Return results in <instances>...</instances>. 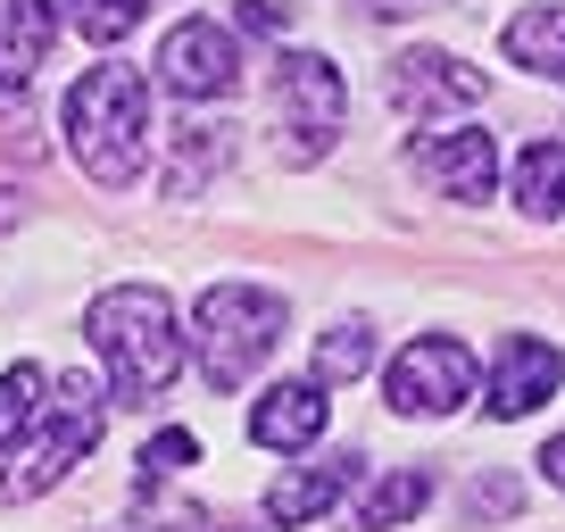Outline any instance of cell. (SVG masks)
Here are the masks:
<instances>
[{
  "instance_id": "1",
  "label": "cell",
  "mask_w": 565,
  "mask_h": 532,
  "mask_svg": "<svg viewBox=\"0 0 565 532\" xmlns=\"http://www.w3.org/2000/svg\"><path fill=\"white\" fill-rule=\"evenodd\" d=\"M84 333H92V358L108 366V391L125 408H150L183 374V324H175V300L159 284H108L92 300Z\"/></svg>"
},
{
  "instance_id": "2",
  "label": "cell",
  "mask_w": 565,
  "mask_h": 532,
  "mask_svg": "<svg viewBox=\"0 0 565 532\" xmlns=\"http://www.w3.org/2000/svg\"><path fill=\"white\" fill-rule=\"evenodd\" d=\"M67 150L100 192H125L150 167V84L141 67L108 58V67H84L67 92Z\"/></svg>"
},
{
  "instance_id": "3",
  "label": "cell",
  "mask_w": 565,
  "mask_h": 532,
  "mask_svg": "<svg viewBox=\"0 0 565 532\" xmlns=\"http://www.w3.org/2000/svg\"><path fill=\"white\" fill-rule=\"evenodd\" d=\"M291 333V300L258 284H209L192 308V333H183V358H200L209 391H242L249 374L275 358V341Z\"/></svg>"
},
{
  "instance_id": "4",
  "label": "cell",
  "mask_w": 565,
  "mask_h": 532,
  "mask_svg": "<svg viewBox=\"0 0 565 532\" xmlns=\"http://www.w3.org/2000/svg\"><path fill=\"white\" fill-rule=\"evenodd\" d=\"M34 425L42 433L18 449L9 499H34V491H51V482H67L75 466H84V449L100 441V425H108V391L92 383V374H58V400H42Z\"/></svg>"
},
{
  "instance_id": "5",
  "label": "cell",
  "mask_w": 565,
  "mask_h": 532,
  "mask_svg": "<svg viewBox=\"0 0 565 532\" xmlns=\"http://www.w3.org/2000/svg\"><path fill=\"white\" fill-rule=\"evenodd\" d=\"M275 117H282V159L291 167H317L324 150L341 142L350 125V84L324 51H282L275 67Z\"/></svg>"
},
{
  "instance_id": "6",
  "label": "cell",
  "mask_w": 565,
  "mask_h": 532,
  "mask_svg": "<svg viewBox=\"0 0 565 532\" xmlns=\"http://www.w3.org/2000/svg\"><path fill=\"white\" fill-rule=\"evenodd\" d=\"M475 350L466 341H449V333H424V341H407L399 358H391V374H383V391H391V408L399 416H458L466 400H475Z\"/></svg>"
},
{
  "instance_id": "7",
  "label": "cell",
  "mask_w": 565,
  "mask_h": 532,
  "mask_svg": "<svg viewBox=\"0 0 565 532\" xmlns=\"http://www.w3.org/2000/svg\"><path fill=\"white\" fill-rule=\"evenodd\" d=\"M159 84L175 92V100H233V84H242V42H233L225 18H183L167 25L159 42Z\"/></svg>"
},
{
  "instance_id": "8",
  "label": "cell",
  "mask_w": 565,
  "mask_h": 532,
  "mask_svg": "<svg viewBox=\"0 0 565 532\" xmlns=\"http://www.w3.org/2000/svg\"><path fill=\"white\" fill-rule=\"evenodd\" d=\"M491 75L466 67L458 51H399L391 58V108L399 117H458V108H482Z\"/></svg>"
},
{
  "instance_id": "9",
  "label": "cell",
  "mask_w": 565,
  "mask_h": 532,
  "mask_svg": "<svg viewBox=\"0 0 565 532\" xmlns=\"http://www.w3.org/2000/svg\"><path fill=\"white\" fill-rule=\"evenodd\" d=\"M416 175L441 200H458V209H482V200L499 192V142L482 134V125H466V134H424L416 142Z\"/></svg>"
},
{
  "instance_id": "10",
  "label": "cell",
  "mask_w": 565,
  "mask_h": 532,
  "mask_svg": "<svg viewBox=\"0 0 565 532\" xmlns=\"http://www.w3.org/2000/svg\"><path fill=\"white\" fill-rule=\"evenodd\" d=\"M557 383H565V358L541 333H508L491 350V416H532L541 400H557Z\"/></svg>"
},
{
  "instance_id": "11",
  "label": "cell",
  "mask_w": 565,
  "mask_h": 532,
  "mask_svg": "<svg viewBox=\"0 0 565 532\" xmlns=\"http://www.w3.org/2000/svg\"><path fill=\"white\" fill-rule=\"evenodd\" d=\"M350 491H358V449H341V458H324V466H291V475L266 491V524L300 532V524H317V515H333Z\"/></svg>"
},
{
  "instance_id": "12",
  "label": "cell",
  "mask_w": 565,
  "mask_h": 532,
  "mask_svg": "<svg viewBox=\"0 0 565 532\" xmlns=\"http://www.w3.org/2000/svg\"><path fill=\"white\" fill-rule=\"evenodd\" d=\"M324 416H333L324 383H317V374H300V383H275L258 408H249V441H258V449H308L324 433Z\"/></svg>"
},
{
  "instance_id": "13",
  "label": "cell",
  "mask_w": 565,
  "mask_h": 532,
  "mask_svg": "<svg viewBox=\"0 0 565 532\" xmlns=\"http://www.w3.org/2000/svg\"><path fill=\"white\" fill-rule=\"evenodd\" d=\"M51 42H58V0H0V100L34 84Z\"/></svg>"
},
{
  "instance_id": "14",
  "label": "cell",
  "mask_w": 565,
  "mask_h": 532,
  "mask_svg": "<svg viewBox=\"0 0 565 532\" xmlns=\"http://www.w3.org/2000/svg\"><path fill=\"white\" fill-rule=\"evenodd\" d=\"M499 51H508V67L557 75V84H565V0H532V9H515L508 34H499Z\"/></svg>"
},
{
  "instance_id": "15",
  "label": "cell",
  "mask_w": 565,
  "mask_h": 532,
  "mask_svg": "<svg viewBox=\"0 0 565 532\" xmlns=\"http://www.w3.org/2000/svg\"><path fill=\"white\" fill-rule=\"evenodd\" d=\"M225 159H233V125H209V117L175 125V167H167V192L192 200V192H200V183H209Z\"/></svg>"
},
{
  "instance_id": "16",
  "label": "cell",
  "mask_w": 565,
  "mask_h": 532,
  "mask_svg": "<svg viewBox=\"0 0 565 532\" xmlns=\"http://www.w3.org/2000/svg\"><path fill=\"white\" fill-rule=\"evenodd\" d=\"M424 508H433V475H424V466H391V475L358 499V532H399L407 515H424Z\"/></svg>"
},
{
  "instance_id": "17",
  "label": "cell",
  "mask_w": 565,
  "mask_h": 532,
  "mask_svg": "<svg viewBox=\"0 0 565 532\" xmlns=\"http://www.w3.org/2000/svg\"><path fill=\"white\" fill-rule=\"evenodd\" d=\"M42 391H51V374L34 366V358H18V366L0 374V458L34 433V408H42Z\"/></svg>"
},
{
  "instance_id": "18",
  "label": "cell",
  "mask_w": 565,
  "mask_h": 532,
  "mask_svg": "<svg viewBox=\"0 0 565 532\" xmlns=\"http://www.w3.org/2000/svg\"><path fill=\"white\" fill-rule=\"evenodd\" d=\"M515 200L532 216H565V142H532L515 167Z\"/></svg>"
},
{
  "instance_id": "19",
  "label": "cell",
  "mask_w": 565,
  "mask_h": 532,
  "mask_svg": "<svg viewBox=\"0 0 565 532\" xmlns=\"http://www.w3.org/2000/svg\"><path fill=\"white\" fill-rule=\"evenodd\" d=\"M366 366H374V333H366V324H333V333H317V383H358Z\"/></svg>"
},
{
  "instance_id": "20",
  "label": "cell",
  "mask_w": 565,
  "mask_h": 532,
  "mask_svg": "<svg viewBox=\"0 0 565 532\" xmlns=\"http://www.w3.org/2000/svg\"><path fill=\"white\" fill-rule=\"evenodd\" d=\"M67 18H75V34H84V42H100V51H108V42H125L141 18H150V0H67Z\"/></svg>"
},
{
  "instance_id": "21",
  "label": "cell",
  "mask_w": 565,
  "mask_h": 532,
  "mask_svg": "<svg viewBox=\"0 0 565 532\" xmlns=\"http://www.w3.org/2000/svg\"><path fill=\"white\" fill-rule=\"evenodd\" d=\"M192 458H200V441H192V433H183V425H167L159 441L141 449V482H167V475H183V466H192Z\"/></svg>"
},
{
  "instance_id": "22",
  "label": "cell",
  "mask_w": 565,
  "mask_h": 532,
  "mask_svg": "<svg viewBox=\"0 0 565 532\" xmlns=\"http://www.w3.org/2000/svg\"><path fill=\"white\" fill-rule=\"evenodd\" d=\"M242 25H258V34H275V25H282V9H275V0H242Z\"/></svg>"
},
{
  "instance_id": "23",
  "label": "cell",
  "mask_w": 565,
  "mask_h": 532,
  "mask_svg": "<svg viewBox=\"0 0 565 532\" xmlns=\"http://www.w3.org/2000/svg\"><path fill=\"white\" fill-rule=\"evenodd\" d=\"M541 475H548V482H557V491H565V433H557V441L541 449Z\"/></svg>"
},
{
  "instance_id": "24",
  "label": "cell",
  "mask_w": 565,
  "mask_h": 532,
  "mask_svg": "<svg viewBox=\"0 0 565 532\" xmlns=\"http://www.w3.org/2000/svg\"><path fill=\"white\" fill-rule=\"evenodd\" d=\"M374 18H407V9H441V0H366Z\"/></svg>"
},
{
  "instance_id": "25",
  "label": "cell",
  "mask_w": 565,
  "mask_h": 532,
  "mask_svg": "<svg viewBox=\"0 0 565 532\" xmlns=\"http://www.w3.org/2000/svg\"><path fill=\"white\" fill-rule=\"evenodd\" d=\"M18 216H25V200H18V192H0V233L18 225Z\"/></svg>"
}]
</instances>
